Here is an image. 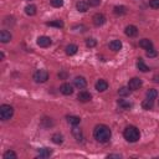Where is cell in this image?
I'll return each instance as SVG.
<instances>
[{"mask_svg": "<svg viewBox=\"0 0 159 159\" xmlns=\"http://www.w3.org/2000/svg\"><path fill=\"white\" fill-rule=\"evenodd\" d=\"M157 55H158V52H157L155 50H153V49H150V50L147 51V56H148V57H155Z\"/></svg>", "mask_w": 159, "mask_h": 159, "instance_id": "cell-35", "label": "cell"}, {"mask_svg": "<svg viewBox=\"0 0 159 159\" xmlns=\"http://www.w3.org/2000/svg\"><path fill=\"white\" fill-rule=\"evenodd\" d=\"M149 5L153 9H159V0H149Z\"/></svg>", "mask_w": 159, "mask_h": 159, "instance_id": "cell-33", "label": "cell"}, {"mask_svg": "<svg viewBox=\"0 0 159 159\" xmlns=\"http://www.w3.org/2000/svg\"><path fill=\"white\" fill-rule=\"evenodd\" d=\"M67 121H68V123H71L72 126H77L80 122H81L80 117H77V116H68V117H67Z\"/></svg>", "mask_w": 159, "mask_h": 159, "instance_id": "cell-28", "label": "cell"}, {"mask_svg": "<svg viewBox=\"0 0 159 159\" xmlns=\"http://www.w3.org/2000/svg\"><path fill=\"white\" fill-rule=\"evenodd\" d=\"M66 76H67L66 73H58V77H60V78H61V77H63V78H65Z\"/></svg>", "mask_w": 159, "mask_h": 159, "instance_id": "cell-38", "label": "cell"}, {"mask_svg": "<svg viewBox=\"0 0 159 159\" xmlns=\"http://www.w3.org/2000/svg\"><path fill=\"white\" fill-rule=\"evenodd\" d=\"M145 96H147V98H148V100H153V101H154V100L158 97V91H157V90H154V88H150V90H148V91H147Z\"/></svg>", "mask_w": 159, "mask_h": 159, "instance_id": "cell-24", "label": "cell"}, {"mask_svg": "<svg viewBox=\"0 0 159 159\" xmlns=\"http://www.w3.org/2000/svg\"><path fill=\"white\" fill-rule=\"evenodd\" d=\"M60 91H61V93H62V95H65V96H70V95H72V93H73V87H72L70 84H63V85L60 87Z\"/></svg>", "mask_w": 159, "mask_h": 159, "instance_id": "cell-11", "label": "cell"}, {"mask_svg": "<svg viewBox=\"0 0 159 159\" xmlns=\"http://www.w3.org/2000/svg\"><path fill=\"white\" fill-rule=\"evenodd\" d=\"M73 84H75V86H76L77 88H85V87L87 86V81H86V78H85V77H82V76H77V77H75Z\"/></svg>", "mask_w": 159, "mask_h": 159, "instance_id": "cell-6", "label": "cell"}, {"mask_svg": "<svg viewBox=\"0 0 159 159\" xmlns=\"http://www.w3.org/2000/svg\"><path fill=\"white\" fill-rule=\"evenodd\" d=\"M14 114V108L9 105H3L2 107H0V118H2V121H8L13 117Z\"/></svg>", "mask_w": 159, "mask_h": 159, "instance_id": "cell-3", "label": "cell"}, {"mask_svg": "<svg viewBox=\"0 0 159 159\" xmlns=\"http://www.w3.org/2000/svg\"><path fill=\"white\" fill-rule=\"evenodd\" d=\"M122 155H119V154H110L108 155V158H121Z\"/></svg>", "mask_w": 159, "mask_h": 159, "instance_id": "cell-37", "label": "cell"}, {"mask_svg": "<svg viewBox=\"0 0 159 159\" xmlns=\"http://www.w3.org/2000/svg\"><path fill=\"white\" fill-rule=\"evenodd\" d=\"M11 34L9 32V31H6V30H3L2 32H0V41H2L3 44H6V42H9L10 40H11Z\"/></svg>", "mask_w": 159, "mask_h": 159, "instance_id": "cell-13", "label": "cell"}, {"mask_svg": "<svg viewBox=\"0 0 159 159\" xmlns=\"http://www.w3.org/2000/svg\"><path fill=\"white\" fill-rule=\"evenodd\" d=\"M88 6L90 5L87 2H77V4H76V8L80 13H86L88 10Z\"/></svg>", "mask_w": 159, "mask_h": 159, "instance_id": "cell-15", "label": "cell"}, {"mask_svg": "<svg viewBox=\"0 0 159 159\" xmlns=\"http://www.w3.org/2000/svg\"><path fill=\"white\" fill-rule=\"evenodd\" d=\"M153 81H154L155 84H159V75H155V76L153 77Z\"/></svg>", "mask_w": 159, "mask_h": 159, "instance_id": "cell-36", "label": "cell"}, {"mask_svg": "<svg viewBox=\"0 0 159 159\" xmlns=\"http://www.w3.org/2000/svg\"><path fill=\"white\" fill-rule=\"evenodd\" d=\"M92 20H93V24H95L96 26H102V25L106 23V18H105V15H103V14H100V13L95 14V15H93V18H92Z\"/></svg>", "mask_w": 159, "mask_h": 159, "instance_id": "cell-9", "label": "cell"}, {"mask_svg": "<svg viewBox=\"0 0 159 159\" xmlns=\"http://www.w3.org/2000/svg\"><path fill=\"white\" fill-rule=\"evenodd\" d=\"M139 46L144 50H150V49H153V42L149 39H142L139 41Z\"/></svg>", "mask_w": 159, "mask_h": 159, "instance_id": "cell-14", "label": "cell"}, {"mask_svg": "<svg viewBox=\"0 0 159 159\" xmlns=\"http://www.w3.org/2000/svg\"><path fill=\"white\" fill-rule=\"evenodd\" d=\"M118 106L119 107H122L123 110H129L131 107H132V103L131 102H128V101H124V100H118Z\"/></svg>", "mask_w": 159, "mask_h": 159, "instance_id": "cell-27", "label": "cell"}, {"mask_svg": "<svg viewBox=\"0 0 159 159\" xmlns=\"http://www.w3.org/2000/svg\"><path fill=\"white\" fill-rule=\"evenodd\" d=\"M87 3L90 6H98L101 4V0H88Z\"/></svg>", "mask_w": 159, "mask_h": 159, "instance_id": "cell-34", "label": "cell"}, {"mask_svg": "<svg viewBox=\"0 0 159 159\" xmlns=\"http://www.w3.org/2000/svg\"><path fill=\"white\" fill-rule=\"evenodd\" d=\"M142 86H143V81H142L140 78H138V77L131 78L129 82H128V87H129L131 91H137V90H139Z\"/></svg>", "mask_w": 159, "mask_h": 159, "instance_id": "cell-5", "label": "cell"}, {"mask_svg": "<svg viewBox=\"0 0 159 159\" xmlns=\"http://www.w3.org/2000/svg\"><path fill=\"white\" fill-rule=\"evenodd\" d=\"M66 54L68 55V56H72V55H75L76 52H77V50H78V47L75 45V44H70V45H67L66 46Z\"/></svg>", "mask_w": 159, "mask_h": 159, "instance_id": "cell-19", "label": "cell"}, {"mask_svg": "<svg viewBox=\"0 0 159 159\" xmlns=\"http://www.w3.org/2000/svg\"><path fill=\"white\" fill-rule=\"evenodd\" d=\"M51 139H52V142H54L55 144H61V143L63 142V135L60 134V133H55Z\"/></svg>", "mask_w": 159, "mask_h": 159, "instance_id": "cell-26", "label": "cell"}, {"mask_svg": "<svg viewBox=\"0 0 159 159\" xmlns=\"http://www.w3.org/2000/svg\"><path fill=\"white\" fill-rule=\"evenodd\" d=\"M108 88V84L105 81V80H100V81L96 82V90L98 92H105Z\"/></svg>", "mask_w": 159, "mask_h": 159, "instance_id": "cell-12", "label": "cell"}, {"mask_svg": "<svg viewBox=\"0 0 159 159\" xmlns=\"http://www.w3.org/2000/svg\"><path fill=\"white\" fill-rule=\"evenodd\" d=\"M93 137L100 143H107L112 137V132H111L110 127H107L106 124H98L95 127Z\"/></svg>", "mask_w": 159, "mask_h": 159, "instance_id": "cell-1", "label": "cell"}, {"mask_svg": "<svg viewBox=\"0 0 159 159\" xmlns=\"http://www.w3.org/2000/svg\"><path fill=\"white\" fill-rule=\"evenodd\" d=\"M16 153L13 150H8L4 153V159H16Z\"/></svg>", "mask_w": 159, "mask_h": 159, "instance_id": "cell-29", "label": "cell"}, {"mask_svg": "<svg viewBox=\"0 0 159 159\" xmlns=\"http://www.w3.org/2000/svg\"><path fill=\"white\" fill-rule=\"evenodd\" d=\"M36 42H37V45L40 47H49L52 44V41H51V39L49 36H39Z\"/></svg>", "mask_w": 159, "mask_h": 159, "instance_id": "cell-7", "label": "cell"}, {"mask_svg": "<svg viewBox=\"0 0 159 159\" xmlns=\"http://www.w3.org/2000/svg\"><path fill=\"white\" fill-rule=\"evenodd\" d=\"M123 135H124L126 140H128L131 143H134L140 138V132H139V129L137 127L128 126V127H126V129L123 132Z\"/></svg>", "mask_w": 159, "mask_h": 159, "instance_id": "cell-2", "label": "cell"}, {"mask_svg": "<svg viewBox=\"0 0 159 159\" xmlns=\"http://www.w3.org/2000/svg\"><path fill=\"white\" fill-rule=\"evenodd\" d=\"M50 3L54 8H61L63 5V0H51Z\"/></svg>", "mask_w": 159, "mask_h": 159, "instance_id": "cell-32", "label": "cell"}, {"mask_svg": "<svg viewBox=\"0 0 159 159\" xmlns=\"http://www.w3.org/2000/svg\"><path fill=\"white\" fill-rule=\"evenodd\" d=\"M34 80L37 84H44L49 80V72L46 70H37L34 73Z\"/></svg>", "mask_w": 159, "mask_h": 159, "instance_id": "cell-4", "label": "cell"}, {"mask_svg": "<svg viewBox=\"0 0 159 159\" xmlns=\"http://www.w3.org/2000/svg\"><path fill=\"white\" fill-rule=\"evenodd\" d=\"M97 45V41L93 39V37H88L87 40H86V46L87 47H95Z\"/></svg>", "mask_w": 159, "mask_h": 159, "instance_id": "cell-31", "label": "cell"}, {"mask_svg": "<svg viewBox=\"0 0 159 159\" xmlns=\"http://www.w3.org/2000/svg\"><path fill=\"white\" fill-rule=\"evenodd\" d=\"M124 34H126L127 36H129V37H134V36H137V34H138V29H137V26H134V25H128V26L126 28V30H124Z\"/></svg>", "mask_w": 159, "mask_h": 159, "instance_id": "cell-10", "label": "cell"}, {"mask_svg": "<svg viewBox=\"0 0 159 159\" xmlns=\"http://www.w3.org/2000/svg\"><path fill=\"white\" fill-rule=\"evenodd\" d=\"M118 93H119V96L126 97V96H128V95L131 93V90H129V87H121V88L118 90Z\"/></svg>", "mask_w": 159, "mask_h": 159, "instance_id": "cell-30", "label": "cell"}, {"mask_svg": "<svg viewBox=\"0 0 159 159\" xmlns=\"http://www.w3.org/2000/svg\"><path fill=\"white\" fill-rule=\"evenodd\" d=\"M47 26H54V28H57V29H62L63 28V21L62 20H54V21H49L46 23Z\"/></svg>", "mask_w": 159, "mask_h": 159, "instance_id": "cell-23", "label": "cell"}, {"mask_svg": "<svg viewBox=\"0 0 159 159\" xmlns=\"http://www.w3.org/2000/svg\"><path fill=\"white\" fill-rule=\"evenodd\" d=\"M51 154H52V150L49 149V148L39 149V157H40V158H49Z\"/></svg>", "mask_w": 159, "mask_h": 159, "instance_id": "cell-22", "label": "cell"}, {"mask_svg": "<svg viewBox=\"0 0 159 159\" xmlns=\"http://www.w3.org/2000/svg\"><path fill=\"white\" fill-rule=\"evenodd\" d=\"M25 13H26V15H29V16H34V15H36L37 9H36V6H35V5L30 4V5L25 6Z\"/></svg>", "mask_w": 159, "mask_h": 159, "instance_id": "cell-18", "label": "cell"}, {"mask_svg": "<svg viewBox=\"0 0 159 159\" xmlns=\"http://www.w3.org/2000/svg\"><path fill=\"white\" fill-rule=\"evenodd\" d=\"M137 67H138V70H139V71H142V72H147V71H149V67L144 63V61H143L142 58H139V60H138V62H137Z\"/></svg>", "mask_w": 159, "mask_h": 159, "instance_id": "cell-25", "label": "cell"}, {"mask_svg": "<svg viewBox=\"0 0 159 159\" xmlns=\"http://www.w3.org/2000/svg\"><path fill=\"white\" fill-rule=\"evenodd\" d=\"M154 107V101L153 100H144L143 102H142V108L143 110H145V111H149V110H152Z\"/></svg>", "mask_w": 159, "mask_h": 159, "instance_id": "cell-20", "label": "cell"}, {"mask_svg": "<svg viewBox=\"0 0 159 159\" xmlns=\"http://www.w3.org/2000/svg\"><path fill=\"white\" fill-rule=\"evenodd\" d=\"M113 13H114L116 15H119V16H122V15H126V14H127V8H126V6H123V5H119V6H114V9H113Z\"/></svg>", "mask_w": 159, "mask_h": 159, "instance_id": "cell-21", "label": "cell"}, {"mask_svg": "<svg viewBox=\"0 0 159 159\" xmlns=\"http://www.w3.org/2000/svg\"><path fill=\"white\" fill-rule=\"evenodd\" d=\"M110 49L112 51H119L122 49V42L119 40H113L110 42Z\"/></svg>", "mask_w": 159, "mask_h": 159, "instance_id": "cell-16", "label": "cell"}, {"mask_svg": "<svg viewBox=\"0 0 159 159\" xmlns=\"http://www.w3.org/2000/svg\"><path fill=\"white\" fill-rule=\"evenodd\" d=\"M72 134H73V137H75V138H76L78 142H82L84 135H82V131L80 129V128L73 127V129H72Z\"/></svg>", "mask_w": 159, "mask_h": 159, "instance_id": "cell-17", "label": "cell"}, {"mask_svg": "<svg viewBox=\"0 0 159 159\" xmlns=\"http://www.w3.org/2000/svg\"><path fill=\"white\" fill-rule=\"evenodd\" d=\"M77 100L80 102H90L92 100V95L90 92H87V91H81L77 96Z\"/></svg>", "mask_w": 159, "mask_h": 159, "instance_id": "cell-8", "label": "cell"}]
</instances>
